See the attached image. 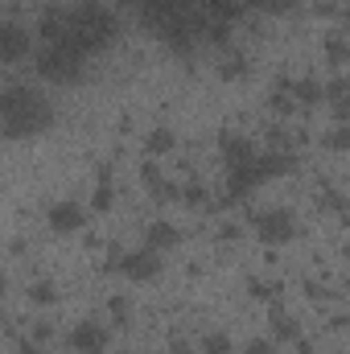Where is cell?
Returning <instances> with one entry per match:
<instances>
[{"label":"cell","mask_w":350,"mask_h":354,"mask_svg":"<svg viewBox=\"0 0 350 354\" xmlns=\"http://www.w3.org/2000/svg\"><path fill=\"white\" fill-rule=\"evenodd\" d=\"M54 120L50 103L37 95L33 87H21V83H8L0 95V124H4V136L8 140H21V136H37L46 132Z\"/></svg>","instance_id":"6da1fadb"},{"label":"cell","mask_w":350,"mask_h":354,"mask_svg":"<svg viewBox=\"0 0 350 354\" xmlns=\"http://www.w3.org/2000/svg\"><path fill=\"white\" fill-rule=\"evenodd\" d=\"M83 62H87V58L75 54L71 46H42L37 58H33L37 75L50 79V83H79V79H83Z\"/></svg>","instance_id":"7a4b0ae2"},{"label":"cell","mask_w":350,"mask_h":354,"mask_svg":"<svg viewBox=\"0 0 350 354\" xmlns=\"http://www.w3.org/2000/svg\"><path fill=\"white\" fill-rule=\"evenodd\" d=\"M124 272H128L132 280H153V276L161 272L157 248H136V252H128V256H124Z\"/></svg>","instance_id":"3957f363"},{"label":"cell","mask_w":350,"mask_h":354,"mask_svg":"<svg viewBox=\"0 0 350 354\" xmlns=\"http://www.w3.org/2000/svg\"><path fill=\"white\" fill-rule=\"evenodd\" d=\"M25 50H29V33L8 17V21L0 25V58H4V62H17V58H25Z\"/></svg>","instance_id":"277c9868"},{"label":"cell","mask_w":350,"mask_h":354,"mask_svg":"<svg viewBox=\"0 0 350 354\" xmlns=\"http://www.w3.org/2000/svg\"><path fill=\"white\" fill-rule=\"evenodd\" d=\"M256 223H260V239L264 243H284V239L293 235V218H288V210H264V214H256Z\"/></svg>","instance_id":"5b68a950"},{"label":"cell","mask_w":350,"mask_h":354,"mask_svg":"<svg viewBox=\"0 0 350 354\" xmlns=\"http://www.w3.org/2000/svg\"><path fill=\"white\" fill-rule=\"evenodd\" d=\"M103 342H107V330L99 326V322H79L75 330H71V346L75 351H103Z\"/></svg>","instance_id":"8992f818"},{"label":"cell","mask_w":350,"mask_h":354,"mask_svg":"<svg viewBox=\"0 0 350 354\" xmlns=\"http://www.w3.org/2000/svg\"><path fill=\"white\" fill-rule=\"evenodd\" d=\"M50 227H54V231H75V227H83V206H79V202H58V206H50Z\"/></svg>","instance_id":"52a82bcc"},{"label":"cell","mask_w":350,"mask_h":354,"mask_svg":"<svg viewBox=\"0 0 350 354\" xmlns=\"http://www.w3.org/2000/svg\"><path fill=\"white\" fill-rule=\"evenodd\" d=\"M223 157H227L231 169H235V165H252V161H256V149H252V140H243V136H223Z\"/></svg>","instance_id":"ba28073f"},{"label":"cell","mask_w":350,"mask_h":354,"mask_svg":"<svg viewBox=\"0 0 350 354\" xmlns=\"http://www.w3.org/2000/svg\"><path fill=\"white\" fill-rule=\"evenodd\" d=\"M145 239H149V248H157V252H165V248H177V227L174 223H153L149 231H145Z\"/></svg>","instance_id":"9c48e42d"},{"label":"cell","mask_w":350,"mask_h":354,"mask_svg":"<svg viewBox=\"0 0 350 354\" xmlns=\"http://www.w3.org/2000/svg\"><path fill=\"white\" fill-rule=\"evenodd\" d=\"M293 95H297V103L313 107V103H322V99H326V87H322L317 79H297V83H293Z\"/></svg>","instance_id":"30bf717a"},{"label":"cell","mask_w":350,"mask_h":354,"mask_svg":"<svg viewBox=\"0 0 350 354\" xmlns=\"http://www.w3.org/2000/svg\"><path fill=\"white\" fill-rule=\"evenodd\" d=\"M169 149H174V132H169V128L149 132V153H153V157H161V153H169Z\"/></svg>","instance_id":"8fae6325"},{"label":"cell","mask_w":350,"mask_h":354,"mask_svg":"<svg viewBox=\"0 0 350 354\" xmlns=\"http://www.w3.org/2000/svg\"><path fill=\"white\" fill-rule=\"evenodd\" d=\"M326 149H334V153H347V149H350V124H338L334 132H326Z\"/></svg>","instance_id":"7c38bea8"},{"label":"cell","mask_w":350,"mask_h":354,"mask_svg":"<svg viewBox=\"0 0 350 354\" xmlns=\"http://www.w3.org/2000/svg\"><path fill=\"white\" fill-rule=\"evenodd\" d=\"M202 351L206 354H231V338L227 334H206L202 338Z\"/></svg>","instance_id":"4fadbf2b"},{"label":"cell","mask_w":350,"mask_h":354,"mask_svg":"<svg viewBox=\"0 0 350 354\" xmlns=\"http://www.w3.org/2000/svg\"><path fill=\"white\" fill-rule=\"evenodd\" d=\"M347 37H338V33H334V37H326V58H330V62H347Z\"/></svg>","instance_id":"5bb4252c"},{"label":"cell","mask_w":350,"mask_h":354,"mask_svg":"<svg viewBox=\"0 0 350 354\" xmlns=\"http://www.w3.org/2000/svg\"><path fill=\"white\" fill-rule=\"evenodd\" d=\"M243 71H248V62H243L239 54H231V58H223V66H219V75H223V79H239Z\"/></svg>","instance_id":"9a60e30c"},{"label":"cell","mask_w":350,"mask_h":354,"mask_svg":"<svg viewBox=\"0 0 350 354\" xmlns=\"http://www.w3.org/2000/svg\"><path fill=\"white\" fill-rule=\"evenodd\" d=\"M272 326H276V334H280V338H301V330H297V322H288L284 313H272Z\"/></svg>","instance_id":"2e32d148"},{"label":"cell","mask_w":350,"mask_h":354,"mask_svg":"<svg viewBox=\"0 0 350 354\" xmlns=\"http://www.w3.org/2000/svg\"><path fill=\"white\" fill-rule=\"evenodd\" d=\"M322 206H326V210H334V214H347V198H342V194H334V189H330V194H322Z\"/></svg>","instance_id":"e0dca14e"},{"label":"cell","mask_w":350,"mask_h":354,"mask_svg":"<svg viewBox=\"0 0 350 354\" xmlns=\"http://www.w3.org/2000/svg\"><path fill=\"white\" fill-rule=\"evenodd\" d=\"M248 4H256L264 12H288L293 8V0H248Z\"/></svg>","instance_id":"ac0fdd59"},{"label":"cell","mask_w":350,"mask_h":354,"mask_svg":"<svg viewBox=\"0 0 350 354\" xmlns=\"http://www.w3.org/2000/svg\"><path fill=\"white\" fill-rule=\"evenodd\" d=\"M181 198H185L190 206H202V202H206V189H202V185H185V189H181Z\"/></svg>","instance_id":"d6986e66"},{"label":"cell","mask_w":350,"mask_h":354,"mask_svg":"<svg viewBox=\"0 0 350 354\" xmlns=\"http://www.w3.org/2000/svg\"><path fill=\"white\" fill-rule=\"evenodd\" d=\"M334 120L338 124H350V95L347 99H334Z\"/></svg>","instance_id":"ffe728a7"},{"label":"cell","mask_w":350,"mask_h":354,"mask_svg":"<svg viewBox=\"0 0 350 354\" xmlns=\"http://www.w3.org/2000/svg\"><path fill=\"white\" fill-rule=\"evenodd\" d=\"M107 206H111V189L99 185V189H95V210H107Z\"/></svg>","instance_id":"44dd1931"},{"label":"cell","mask_w":350,"mask_h":354,"mask_svg":"<svg viewBox=\"0 0 350 354\" xmlns=\"http://www.w3.org/2000/svg\"><path fill=\"white\" fill-rule=\"evenodd\" d=\"M33 301L50 305V301H54V288H50V284H33Z\"/></svg>","instance_id":"7402d4cb"},{"label":"cell","mask_w":350,"mask_h":354,"mask_svg":"<svg viewBox=\"0 0 350 354\" xmlns=\"http://www.w3.org/2000/svg\"><path fill=\"white\" fill-rule=\"evenodd\" d=\"M248 354H272V342H264V338H256V342L248 346Z\"/></svg>","instance_id":"603a6c76"},{"label":"cell","mask_w":350,"mask_h":354,"mask_svg":"<svg viewBox=\"0 0 350 354\" xmlns=\"http://www.w3.org/2000/svg\"><path fill=\"white\" fill-rule=\"evenodd\" d=\"M33 338H37V342H46V338H50V326H46V322H37V326H33Z\"/></svg>","instance_id":"cb8c5ba5"},{"label":"cell","mask_w":350,"mask_h":354,"mask_svg":"<svg viewBox=\"0 0 350 354\" xmlns=\"http://www.w3.org/2000/svg\"><path fill=\"white\" fill-rule=\"evenodd\" d=\"M120 4H124V8H136V12H140V8H145L149 0H120Z\"/></svg>","instance_id":"d4e9b609"},{"label":"cell","mask_w":350,"mask_h":354,"mask_svg":"<svg viewBox=\"0 0 350 354\" xmlns=\"http://www.w3.org/2000/svg\"><path fill=\"white\" fill-rule=\"evenodd\" d=\"M21 354H42V351H37L33 342H25V346H21Z\"/></svg>","instance_id":"484cf974"},{"label":"cell","mask_w":350,"mask_h":354,"mask_svg":"<svg viewBox=\"0 0 350 354\" xmlns=\"http://www.w3.org/2000/svg\"><path fill=\"white\" fill-rule=\"evenodd\" d=\"M174 354H190V351H185V346H177V351H174Z\"/></svg>","instance_id":"4316f807"}]
</instances>
